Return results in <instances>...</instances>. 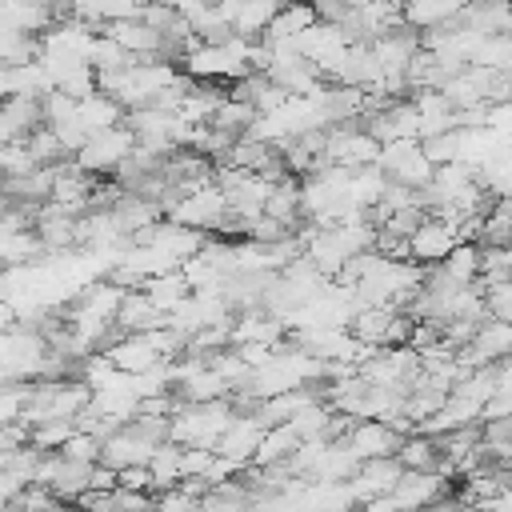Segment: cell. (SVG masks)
Here are the masks:
<instances>
[{
    "mask_svg": "<svg viewBox=\"0 0 512 512\" xmlns=\"http://www.w3.org/2000/svg\"><path fill=\"white\" fill-rule=\"evenodd\" d=\"M136 152V132L128 128V124H120V128H108V132H100V136H92L80 152H76V164L88 172V176H116L120 172V164L128 160Z\"/></svg>",
    "mask_w": 512,
    "mask_h": 512,
    "instance_id": "6da1fadb",
    "label": "cell"
},
{
    "mask_svg": "<svg viewBox=\"0 0 512 512\" xmlns=\"http://www.w3.org/2000/svg\"><path fill=\"white\" fill-rule=\"evenodd\" d=\"M376 168H380L388 180L408 184V188H428L432 176H436V164L428 160V152H424L420 140H396V144H384Z\"/></svg>",
    "mask_w": 512,
    "mask_h": 512,
    "instance_id": "7a4b0ae2",
    "label": "cell"
},
{
    "mask_svg": "<svg viewBox=\"0 0 512 512\" xmlns=\"http://www.w3.org/2000/svg\"><path fill=\"white\" fill-rule=\"evenodd\" d=\"M412 244V264L420 268H432V264H444L464 240H460V220L456 216H436L428 212V220L416 228V236L408 240Z\"/></svg>",
    "mask_w": 512,
    "mask_h": 512,
    "instance_id": "3957f363",
    "label": "cell"
},
{
    "mask_svg": "<svg viewBox=\"0 0 512 512\" xmlns=\"http://www.w3.org/2000/svg\"><path fill=\"white\" fill-rule=\"evenodd\" d=\"M400 476H404V464L396 456H384V460H360L356 476L344 480V484L352 492V504H368L376 496H392L396 484H400Z\"/></svg>",
    "mask_w": 512,
    "mask_h": 512,
    "instance_id": "277c9868",
    "label": "cell"
},
{
    "mask_svg": "<svg viewBox=\"0 0 512 512\" xmlns=\"http://www.w3.org/2000/svg\"><path fill=\"white\" fill-rule=\"evenodd\" d=\"M264 420L260 416H236L232 424H228V432L216 440V456H224V460H232L236 468H248L252 460H256V452H260V444H264Z\"/></svg>",
    "mask_w": 512,
    "mask_h": 512,
    "instance_id": "5b68a950",
    "label": "cell"
},
{
    "mask_svg": "<svg viewBox=\"0 0 512 512\" xmlns=\"http://www.w3.org/2000/svg\"><path fill=\"white\" fill-rule=\"evenodd\" d=\"M404 440H408V436H400V432H396L392 424H384V420H360V424L344 436V444L352 448L356 460H384V456H396Z\"/></svg>",
    "mask_w": 512,
    "mask_h": 512,
    "instance_id": "8992f818",
    "label": "cell"
},
{
    "mask_svg": "<svg viewBox=\"0 0 512 512\" xmlns=\"http://www.w3.org/2000/svg\"><path fill=\"white\" fill-rule=\"evenodd\" d=\"M448 484H444V472H404L392 500L400 504V512H428L444 500Z\"/></svg>",
    "mask_w": 512,
    "mask_h": 512,
    "instance_id": "52a82bcc",
    "label": "cell"
},
{
    "mask_svg": "<svg viewBox=\"0 0 512 512\" xmlns=\"http://www.w3.org/2000/svg\"><path fill=\"white\" fill-rule=\"evenodd\" d=\"M160 444H152V440H144L132 424H124L116 436H108L104 440V452H100V464H108L112 472H124V468H140V464H148L152 460V452H156Z\"/></svg>",
    "mask_w": 512,
    "mask_h": 512,
    "instance_id": "ba28073f",
    "label": "cell"
},
{
    "mask_svg": "<svg viewBox=\"0 0 512 512\" xmlns=\"http://www.w3.org/2000/svg\"><path fill=\"white\" fill-rule=\"evenodd\" d=\"M44 124H48V120H44V100H24V96L4 100V116H0L4 144H24V140H32Z\"/></svg>",
    "mask_w": 512,
    "mask_h": 512,
    "instance_id": "9c48e42d",
    "label": "cell"
},
{
    "mask_svg": "<svg viewBox=\"0 0 512 512\" xmlns=\"http://www.w3.org/2000/svg\"><path fill=\"white\" fill-rule=\"evenodd\" d=\"M104 356H108L120 372H128V376H144V372H152L156 364H164V356H160V348L152 344V336H124V340H116L112 348H104Z\"/></svg>",
    "mask_w": 512,
    "mask_h": 512,
    "instance_id": "30bf717a",
    "label": "cell"
},
{
    "mask_svg": "<svg viewBox=\"0 0 512 512\" xmlns=\"http://www.w3.org/2000/svg\"><path fill=\"white\" fill-rule=\"evenodd\" d=\"M116 328H120L124 336H148V332L168 328V316H164L144 292H128L124 304H120V312H116Z\"/></svg>",
    "mask_w": 512,
    "mask_h": 512,
    "instance_id": "8fae6325",
    "label": "cell"
},
{
    "mask_svg": "<svg viewBox=\"0 0 512 512\" xmlns=\"http://www.w3.org/2000/svg\"><path fill=\"white\" fill-rule=\"evenodd\" d=\"M76 116H80V124H84V132H88V140H92V136H100V132H108V128H120V124L128 120V108H124L116 96L96 92V96L80 100Z\"/></svg>",
    "mask_w": 512,
    "mask_h": 512,
    "instance_id": "7c38bea8",
    "label": "cell"
},
{
    "mask_svg": "<svg viewBox=\"0 0 512 512\" xmlns=\"http://www.w3.org/2000/svg\"><path fill=\"white\" fill-rule=\"evenodd\" d=\"M164 316H172L188 296H192V284H188V276L176 268V272H164V276H152V280H144V288H140Z\"/></svg>",
    "mask_w": 512,
    "mask_h": 512,
    "instance_id": "4fadbf2b",
    "label": "cell"
},
{
    "mask_svg": "<svg viewBox=\"0 0 512 512\" xmlns=\"http://www.w3.org/2000/svg\"><path fill=\"white\" fill-rule=\"evenodd\" d=\"M396 460L404 464V472H440V468H444L440 440H436V436H424V432H412V436L400 444Z\"/></svg>",
    "mask_w": 512,
    "mask_h": 512,
    "instance_id": "5bb4252c",
    "label": "cell"
},
{
    "mask_svg": "<svg viewBox=\"0 0 512 512\" xmlns=\"http://www.w3.org/2000/svg\"><path fill=\"white\" fill-rule=\"evenodd\" d=\"M148 472H152V488L156 492H172V488H180V480H184V444H160L156 452H152V460H148Z\"/></svg>",
    "mask_w": 512,
    "mask_h": 512,
    "instance_id": "9a60e30c",
    "label": "cell"
},
{
    "mask_svg": "<svg viewBox=\"0 0 512 512\" xmlns=\"http://www.w3.org/2000/svg\"><path fill=\"white\" fill-rule=\"evenodd\" d=\"M300 432L292 428V424H276V428H268L264 432V444H260V452H256V468H272V464H284V460H292L296 452H300Z\"/></svg>",
    "mask_w": 512,
    "mask_h": 512,
    "instance_id": "2e32d148",
    "label": "cell"
},
{
    "mask_svg": "<svg viewBox=\"0 0 512 512\" xmlns=\"http://www.w3.org/2000/svg\"><path fill=\"white\" fill-rule=\"evenodd\" d=\"M456 284H468V288H476V280H480V272H484V256H480V244H460L444 264H440Z\"/></svg>",
    "mask_w": 512,
    "mask_h": 512,
    "instance_id": "e0dca14e",
    "label": "cell"
},
{
    "mask_svg": "<svg viewBox=\"0 0 512 512\" xmlns=\"http://www.w3.org/2000/svg\"><path fill=\"white\" fill-rule=\"evenodd\" d=\"M40 256H48V248H44V240L36 236V228H32V232H20V236H4V260H8V268L32 264V260H40Z\"/></svg>",
    "mask_w": 512,
    "mask_h": 512,
    "instance_id": "ac0fdd59",
    "label": "cell"
},
{
    "mask_svg": "<svg viewBox=\"0 0 512 512\" xmlns=\"http://www.w3.org/2000/svg\"><path fill=\"white\" fill-rule=\"evenodd\" d=\"M76 432H80L76 420H44V424L32 428V444L44 448V452H60Z\"/></svg>",
    "mask_w": 512,
    "mask_h": 512,
    "instance_id": "d6986e66",
    "label": "cell"
},
{
    "mask_svg": "<svg viewBox=\"0 0 512 512\" xmlns=\"http://www.w3.org/2000/svg\"><path fill=\"white\" fill-rule=\"evenodd\" d=\"M420 144H424V152H428V160H432L436 168L460 160V128L440 132V136H428V140H420Z\"/></svg>",
    "mask_w": 512,
    "mask_h": 512,
    "instance_id": "ffe728a7",
    "label": "cell"
},
{
    "mask_svg": "<svg viewBox=\"0 0 512 512\" xmlns=\"http://www.w3.org/2000/svg\"><path fill=\"white\" fill-rule=\"evenodd\" d=\"M212 464H216V452L212 448H200V444H188L184 448V480H204Z\"/></svg>",
    "mask_w": 512,
    "mask_h": 512,
    "instance_id": "44dd1931",
    "label": "cell"
},
{
    "mask_svg": "<svg viewBox=\"0 0 512 512\" xmlns=\"http://www.w3.org/2000/svg\"><path fill=\"white\" fill-rule=\"evenodd\" d=\"M484 300H488V316H492V320L512 324V280H508V284L488 288V292H484Z\"/></svg>",
    "mask_w": 512,
    "mask_h": 512,
    "instance_id": "7402d4cb",
    "label": "cell"
}]
</instances>
